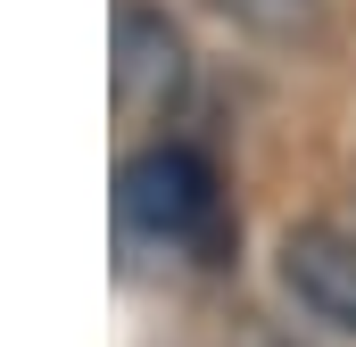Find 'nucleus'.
<instances>
[{
  "instance_id": "7ed1b4c3",
  "label": "nucleus",
  "mask_w": 356,
  "mask_h": 347,
  "mask_svg": "<svg viewBox=\"0 0 356 347\" xmlns=\"http://www.w3.org/2000/svg\"><path fill=\"white\" fill-rule=\"evenodd\" d=\"M273 273H282V289L298 298L307 323L356 339V240L340 223H290L282 248H273Z\"/></svg>"
},
{
  "instance_id": "39448f33",
  "label": "nucleus",
  "mask_w": 356,
  "mask_h": 347,
  "mask_svg": "<svg viewBox=\"0 0 356 347\" xmlns=\"http://www.w3.org/2000/svg\"><path fill=\"white\" fill-rule=\"evenodd\" d=\"M232 347H298V339H290V331H273V323H257V314H249V323L232 331Z\"/></svg>"
},
{
  "instance_id": "f257e3e1",
  "label": "nucleus",
  "mask_w": 356,
  "mask_h": 347,
  "mask_svg": "<svg viewBox=\"0 0 356 347\" xmlns=\"http://www.w3.org/2000/svg\"><path fill=\"white\" fill-rule=\"evenodd\" d=\"M116 207H124L133 232H149V240H166V248H191L199 264H224V248H232L224 190H216V166H207L199 149L158 141V149L124 158V174H116Z\"/></svg>"
},
{
  "instance_id": "f03ea898",
  "label": "nucleus",
  "mask_w": 356,
  "mask_h": 347,
  "mask_svg": "<svg viewBox=\"0 0 356 347\" xmlns=\"http://www.w3.org/2000/svg\"><path fill=\"white\" fill-rule=\"evenodd\" d=\"M108 83L124 124H175L191 99V42L158 0H116V33H108Z\"/></svg>"
},
{
  "instance_id": "20e7f679",
  "label": "nucleus",
  "mask_w": 356,
  "mask_h": 347,
  "mask_svg": "<svg viewBox=\"0 0 356 347\" xmlns=\"http://www.w3.org/2000/svg\"><path fill=\"white\" fill-rule=\"evenodd\" d=\"M207 8L257 42H315L323 33V0H207Z\"/></svg>"
}]
</instances>
